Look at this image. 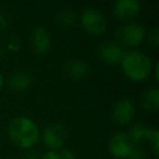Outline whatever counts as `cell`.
<instances>
[{"label": "cell", "mask_w": 159, "mask_h": 159, "mask_svg": "<svg viewBox=\"0 0 159 159\" xmlns=\"http://www.w3.org/2000/svg\"><path fill=\"white\" fill-rule=\"evenodd\" d=\"M6 134L16 148L30 150L39 144L41 130L32 118L27 116H16L9 122Z\"/></svg>", "instance_id": "1"}, {"label": "cell", "mask_w": 159, "mask_h": 159, "mask_svg": "<svg viewBox=\"0 0 159 159\" xmlns=\"http://www.w3.org/2000/svg\"><path fill=\"white\" fill-rule=\"evenodd\" d=\"M119 65L123 75L134 83L144 82L148 80L152 76L154 66L152 58L138 50H129L124 52Z\"/></svg>", "instance_id": "2"}, {"label": "cell", "mask_w": 159, "mask_h": 159, "mask_svg": "<svg viewBox=\"0 0 159 159\" xmlns=\"http://www.w3.org/2000/svg\"><path fill=\"white\" fill-rule=\"evenodd\" d=\"M147 36V30L145 27L134 21H128L120 25L116 30V39L117 43H119L122 47H138L139 45L143 43Z\"/></svg>", "instance_id": "3"}, {"label": "cell", "mask_w": 159, "mask_h": 159, "mask_svg": "<svg viewBox=\"0 0 159 159\" xmlns=\"http://www.w3.org/2000/svg\"><path fill=\"white\" fill-rule=\"evenodd\" d=\"M68 132L65 124L58 122H52L47 124L42 132L40 139L42 140L43 145L47 148V150H61L65 148V144L67 142Z\"/></svg>", "instance_id": "4"}, {"label": "cell", "mask_w": 159, "mask_h": 159, "mask_svg": "<svg viewBox=\"0 0 159 159\" xmlns=\"http://www.w3.org/2000/svg\"><path fill=\"white\" fill-rule=\"evenodd\" d=\"M80 25L87 34L99 36L103 35L107 30V19L99 10L94 7H88L81 12Z\"/></svg>", "instance_id": "5"}, {"label": "cell", "mask_w": 159, "mask_h": 159, "mask_svg": "<svg viewBox=\"0 0 159 159\" xmlns=\"http://www.w3.org/2000/svg\"><path fill=\"white\" fill-rule=\"evenodd\" d=\"M135 114V106L129 98L118 99L111 111V118L116 125L123 127L132 122Z\"/></svg>", "instance_id": "6"}, {"label": "cell", "mask_w": 159, "mask_h": 159, "mask_svg": "<svg viewBox=\"0 0 159 159\" xmlns=\"http://www.w3.org/2000/svg\"><path fill=\"white\" fill-rule=\"evenodd\" d=\"M134 145L132 144L130 139L128 138L125 132H117L114 133L107 144L108 153L114 159H128L130 150Z\"/></svg>", "instance_id": "7"}, {"label": "cell", "mask_w": 159, "mask_h": 159, "mask_svg": "<svg viewBox=\"0 0 159 159\" xmlns=\"http://www.w3.org/2000/svg\"><path fill=\"white\" fill-rule=\"evenodd\" d=\"M30 45L36 55L43 56L48 53L52 46V37L45 26H35L30 32Z\"/></svg>", "instance_id": "8"}, {"label": "cell", "mask_w": 159, "mask_h": 159, "mask_svg": "<svg viewBox=\"0 0 159 159\" xmlns=\"http://www.w3.org/2000/svg\"><path fill=\"white\" fill-rule=\"evenodd\" d=\"M140 7L139 0H116L112 11L117 20L128 22L139 15Z\"/></svg>", "instance_id": "9"}, {"label": "cell", "mask_w": 159, "mask_h": 159, "mask_svg": "<svg viewBox=\"0 0 159 159\" xmlns=\"http://www.w3.org/2000/svg\"><path fill=\"white\" fill-rule=\"evenodd\" d=\"M124 55L123 47L114 41H104L97 48L98 58L106 65H117Z\"/></svg>", "instance_id": "10"}, {"label": "cell", "mask_w": 159, "mask_h": 159, "mask_svg": "<svg viewBox=\"0 0 159 159\" xmlns=\"http://www.w3.org/2000/svg\"><path fill=\"white\" fill-rule=\"evenodd\" d=\"M7 87L15 92V93H21L29 89V87L32 83V76L30 72L24 71V70H19L14 73H11L6 81Z\"/></svg>", "instance_id": "11"}, {"label": "cell", "mask_w": 159, "mask_h": 159, "mask_svg": "<svg viewBox=\"0 0 159 159\" xmlns=\"http://www.w3.org/2000/svg\"><path fill=\"white\" fill-rule=\"evenodd\" d=\"M63 72L66 77H68L72 81H80L84 78L89 73V66L87 62L80 58H72L67 61L63 66Z\"/></svg>", "instance_id": "12"}, {"label": "cell", "mask_w": 159, "mask_h": 159, "mask_svg": "<svg viewBox=\"0 0 159 159\" xmlns=\"http://www.w3.org/2000/svg\"><path fill=\"white\" fill-rule=\"evenodd\" d=\"M153 128L147 127L143 123H134L129 127V130L127 132L128 138L130 139L133 145H139L149 140V137L152 134Z\"/></svg>", "instance_id": "13"}, {"label": "cell", "mask_w": 159, "mask_h": 159, "mask_svg": "<svg viewBox=\"0 0 159 159\" xmlns=\"http://www.w3.org/2000/svg\"><path fill=\"white\" fill-rule=\"evenodd\" d=\"M142 107L145 111H150V112H155L159 108V88L157 86L150 87L148 89L144 91V93L142 94Z\"/></svg>", "instance_id": "14"}, {"label": "cell", "mask_w": 159, "mask_h": 159, "mask_svg": "<svg viewBox=\"0 0 159 159\" xmlns=\"http://www.w3.org/2000/svg\"><path fill=\"white\" fill-rule=\"evenodd\" d=\"M56 20H57V24H58L60 26H62V27H65V29H70V27H73V26L76 25V22H77V16H76V14H75L72 10L66 9V10H62V11L57 15Z\"/></svg>", "instance_id": "15"}, {"label": "cell", "mask_w": 159, "mask_h": 159, "mask_svg": "<svg viewBox=\"0 0 159 159\" xmlns=\"http://www.w3.org/2000/svg\"><path fill=\"white\" fill-rule=\"evenodd\" d=\"M148 142L150 144V148H152V152H153L154 157L158 158L159 157V132H158L157 128H153Z\"/></svg>", "instance_id": "16"}, {"label": "cell", "mask_w": 159, "mask_h": 159, "mask_svg": "<svg viewBox=\"0 0 159 159\" xmlns=\"http://www.w3.org/2000/svg\"><path fill=\"white\" fill-rule=\"evenodd\" d=\"M128 159H147V152L142 147L134 145L130 150V154H129Z\"/></svg>", "instance_id": "17"}, {"label": "cell", "mask_w": 159, "mask_h": 159, "mask_svg": "<svg viewBox=\"0 0 159 159\" xmlns=\"http://www.w3.org/2000/svg\"><path fill=\"white\" fill-rule=\"evenodd\" d=\"M145 39H148V41H149L154 47H157V46L159 45V29H158L157 26L153 27V29H150L149 32L147 34Z\"/></svg>", "instance_id": "18"}, {"label": "cell", "mask_w": 159, "mask_h": 159, "mask_svg": "<svg viewBox=\"0 0 159 159\" xmlns=\"http://www.w3.org/2000/svg\"><path fill=\"white\" fill-rule=\"evenodd\" d=\"M58 154L60 159H77L76 153L70 148H62L61 150H58Z\"/></svg>", "instance_id": "19"}, {"label": "cell", "mask_w": 159, "mask_h": 159, "mask_svg": "<svg viewBox=\"0 0 159 159\" xmlns=\"http://www.w3.org/2000/svg\"><path fill=\"white\" fill-rule=\"evenodd\" d=\"M40 159H60V154L57 150H46L42 155H40Z\"/></svg>", "instance_id": "20"}, {"label": "cell", "mask_w": 159, "mask_h": 159, "mask_svg": "<svg viewBox=\"0 0 159 159\" xmlns=\"http://www.w3.org/2000/svg\"><path fill=\"white\" fill-rule=\"evenodd\" d=\"M6 29H7V20H6V16L4 15V12L0 9V35H2Z\"/></svg>", "instance_id": "21"}, {"label": "cell", "mask_w": 159, "mask_h": 159, "mask_svg": "<svg viewBox=\"0 0 159 159\" xmlns=\"http://www.w3.org/2000/svg\"><path fill=\"white\" fill-rule=\"evenodd\" d=\"M22 159H40V155L37 152L30 149V150H25L24 155H22Z\"/></svg>", "instance_id": "22"}, {"label": "cell", "mask_w": 159, "mask_h": 159, "mask_svg": "<svg viewBox=\"0 0 159 159\" xmlns=\"http://www.w3.org/2000/svg\"><path fill=\"white\" fill-rule=\"evenodd\" d=\"M153 76H154V81H159V63H154L153 66V71H152Z\"/></svg>", "instance_id": "23"}, {"label": "cell", "mask_w": 159, "mask_h": 159, "mask_svg": "<svg viewBox=\"0 0 159 159\" xmlns=\"http://www.w3.org/2000/svg\"><path fill=\"white\" fill-rule=\"evenodd\" d=\"M4 84H5V78H4V76H2V73L0 72V89L4 87Z\"/></svg>", "instance_id": "24"}, {"label": "cell", "mask_w": 159, "mask_h": 159, "mask_svg": "<svg viewBox=\"0 0 159 159\" xmlns=\"http://www.w3.org/2000/svg\"><path fill=\"white\" fill-rule=\"evenodd\" d=\"M2 53H4V48H2V47H1V46H0V56H1V55H2Z\"/></svg>", "instance_id": "25"}]
</instances>
